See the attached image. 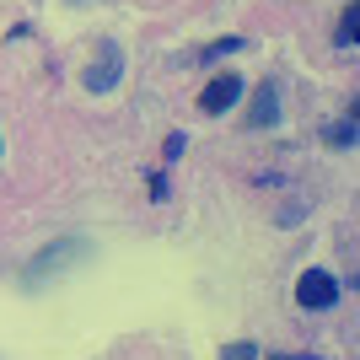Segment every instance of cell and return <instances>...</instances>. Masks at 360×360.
I'll return each instance as SVG.
<instances>
[{
	"mask_svg": "<svg viewBox=\"0 0 360 360\" xmlns=\"http://www.w3.org/2000/svg\"><path fill=\"white\" fill-rule=\"evenodd\" d=\"M81 258H91V242L86 237H54L49 248H38V253L27 258V269H22V280L27 285H49V280H60V274H70Z\"/></svg>",
	"mask_w": 360,
	"mask_h": 360,
	"instance_id": "cell-1",
	"label": "cell"
},
{
	"mask_svg": "<svg viewBox=\"0 0 360 360\" xmlns=\"http://www.w3.org/2000/svg\"><path fill=\"white\" fill-rule=\"evenodd\" d=\"M237 97H242V75L221 70V75H210V81H205V91H199V108H205V113H226Z\"/></svg>",
	"mask_w": 360,
	"mask_h": 360,
	"instance_id": "cell-4",
	"label": "cell"
},
{
	"mask_svg": "<svg viewBox=\"0 0 360 360\" xmlns=\"http://www.w3.org/2000/svg\"><path fill=\"white\" fill-rule=\"evenodd\" d=\"M333 301H339V280H333L328 269H301V280H296V307H307V312H328Z\"/></svg>",
	"mask_w": 360,
	"mask_h": 360,
	"instance_id": "cell-2",
	"label": "cell"
},
{
	"mask_svg": "<svg viewBox=\"0 0 360 360\" xmlns=\"http://www.w3.org/2000/svg\"><path fill=\"white\" fill-rule=\"evenodd\" d=\"M323 140H328V146H339V150L355 146V119H339L333 129H323Z\"/></svg>",
	"mask_w": 360,
	"mask_h": 360,
	"instance_id": "cell-6",
	"label": "cell"
},
{
	"mask_svg": "<svg viewBox=\"0 0 360 360\" xmlns=\"http://www.w3.org/2000/svg\"><path fill=\"white\" fill-rule=\"evenodd\" d=\"M237 38H226V44H210V49H199V60H221V54H237Z\"/></svg>",
	"mask_w": 360,
	"mask_h": 360,
	"instance_id": "cell-8",
	"label": "cell"
},
{
	"mask_svg": "<svg viewBox=\"0 0 360 360\" xmlns=\"http://www.w3.org/2000/svg\"><path fill=\"white\" fill-rule=\"evenodd\" d=\"M221 360H258V349L253 345H231V349H221Z\"/></svg>",
	"mask_w": 360,
	"mask_h": 360,
	"instance_id": "cell-9",
	"label": "cell"
},
{
	"mask_svg": "<svg viewBox=\"0 0 360 360\" xmlns=\"http://www.w3.org/2000/svg\"><path fill=\"white\" fill-rule=\"evenodd\" d=\"M274 124H280V91L264 81L253 91V103H248V129H274Z\"/></svg>",
	"mask_w": 360,
	"mask_h": 360,
	"instance_id": "cell-5",
	"label": "cell"
},
{
	"mask_svg": "<svg viewBox=\"0 0 360 360\" xmlns=\"http://www.w3.org/2000/svg\"><path fill=\"white\" fill-rule=\"evenodd\" d=\"M119 75H124V54L113 44H103V49H97V60L81 70V86H86V91H108V86H119Z\"/></svg>",
	"mask_w": 360,
	"mask_h": 360,
	"instance_id": "cell-3",
	"label": "cell"
},
{
	"mask_svg": "<svg viewBox=\"0 0 360 360\" xmlns=\"http://www.w3.org/2000/svg\"><path fill=\"white\" fill-rule=\"evenodd\" d=\"M333 44H339V49H349V44H355V6H349V11L339 16V32H333Z\"/></svg>",
	"mask_w": 360,
	"mask_h": 360,
	"instance_id": "cell-7",
	"label": "cell"
}]
</instances>
